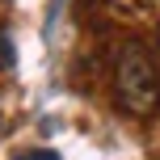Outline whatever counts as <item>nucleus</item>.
Wrapping results in <instances>:
<instances>
[{"mask_svg": "<svg viewBox=\"0 0 160 160\" xmlns=\"http://www.w3.org/2000/svg\"><path fill=\"white\" fill-rule=\"evenodd\" d=\"M114 97L131 118H152L160 110V68L148 42L127 38L114 59Z\"/></svg>", "mask_w": 160, "mask_h": 160, "instance_id": "nucleus-1", "label": "nucleus"}, {"mask_svg": "<svg viewBox=\"0 0 160 160\" xmlns=\"http://www.w3.org/2000/svg\"><path fill=\"white\" fill-rule=\"evenodd\" d=\"M17 63V51H13V38H8V30L0 25V72H8V68Z\"/></svg>", "mask_w": 160, "mask_h": 160, "instance_id": "nucleus-2", "label": "nucleus"}, {"mask_svg": "<svg viewBox=\"0 0 160 160\" xmlns=\"http://www.w3.org/2000/svg\"><path fill=\"white\" fill-rule=\"evenodd\" d=\"M21 160H59V152H51V148H38V152H25Z\"/></svg>", "mask_w": 160, "mask_h": 160, "instance_id": "nucleus-3", "label": "nucleus"}, {"mask_svg": "<svg viewBox=\"0 0 160 160\" xmlns=\"http://www.w3.org/2000/svg\"><path fill=\"white\" fill-rule=\"evenodd\" d=\"M135 4H160V0H135Z\"/></svg>", "mask_w": 160, "mask_h": 160, "instance_id": "nucleus-4", "label": "nucleus"}]
</instances>
